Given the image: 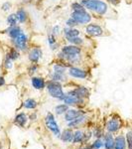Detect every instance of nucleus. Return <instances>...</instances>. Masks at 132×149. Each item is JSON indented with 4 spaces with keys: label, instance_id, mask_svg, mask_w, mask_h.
Listing matches in <instances>:
<instances>
[{
    "label": "nucleus",
    "instance_id": "obj_7",
    "mask_svg": "<svg viewBox=\"0 0 132 149\" xmlns=\"http://www.w3.org/2000/svg\"><path fill=\"white\" fill-rule=\"evenodd\" d=\"M11 43H12V46L15 47L20 52L29 51V38L24 31L16 39L11 40Z\"/></svg>",
    "mask_w": 132,
    "mask_h": 149
},
{
    "label": "nucleus",
    "instance_id": "obj_34",
    "mask_svg": "<svg viewBox=\"0 0 132 149\" xmlns=\"http://www.w3.org/2000/svg\"><path fill=\"white\" fill-rule=\"evenodd\" d=\"M13 63L14 62L9 58L8 56L5 55V58H4V61H3V67L5 70H10L13 68Z\"/></svg>",
    "mask_w": 132,
    "mask_h": 149
},
{
    "label": "nucleus",
    "instance_id": "obj_21",
    "mask_svg": "<svg viewBox=\"0 0 132 149\" xmlns=\"http://www.w3.org/2000/svg\"><path fill=\"white\" fill-rule=\"evenodd\" d=\"M86 119H88V117H86V114H83L81 115V116L78 117V118L74 119V120L68 122V126L69 128H75V129H78L79 127L83 125V123L86 121Z\"/></svg>",
    "mask_w": 132,
    "mask_h": 149
},
{
    "label": "nucleus",
    "instance_id": "obj_13",
    "mask_svg": "<svg viewBox=\"0 0 132 149\" xmlns=\"http://www.w3.org/2000/svg\"><path fill=\"white\" fill-rule=\"evenodd\" d=\"M61 52L65 55H81L83 54V47L76 46L73 44L64 45L61 47Z\"/></svg>",
    "mask_w": 132,
    "mask_h": 149
},
{
    "label": "nucleus",
    "instance_id": "obj_45",
    "mask_svg": "<svg viewBox=\"0 0 132 149\" xmlns=\"http://www.w3.org/2000/svg\"><path fill=\"white\" fill-rule=\"evenodd\" d=\"M76 149H83V146H80L79 148H76Z\"/></svg>",
    "mask_w": 132,
    "mask_h": 149
},
{
    "label": "nucleus",
    "instance_id": "obj_11",
    "mask_svg": "<svg viewBox=\"0 0 132 149\" xmlns=\"http://www.w3.org/2000/svg\"><path fill=\"white\" fill-rule=\"evenodd\" d=\"M67 93L73 95H75V97H78L80 98H83V100H88L90 95V91L88 90V88H86L85 86H78L76 88L69 91Z\"/></svg>",
    "mask_w": 132,
    "mask_h": 149
},
{
    "label": "nucleus",
    "instance_id": "obj_25",
    "mask_svg": "<svg viewBox=\"0 0 132 149\" xmlns=\"http://www.w3.org/2000/svg\"><path fill=\"white\" fill-rule=\"evenodd\" d=\"M6 56H8L10 59L12 60L13 62H15V61H17V60L20 58V51L19 50L16 49L15 47H13V46H11L10 48H9V50L6 52Z\"/></svg>",
    "mask_w": 132,
    "mask_h": 149
},
{
    "label": "nucleus",
    "instance_id": "obj_17",
    "mask_svg": "<svg viewBox=\"0 0 132 149\" xmlns=\"http://www.w3.org/2000/svg\"><path fill=\"white\" fill-rule=\"evenodd\" d=\"M60 139L65 143H73L74 140V131L72 128H66L61 132Z\"/></svg>",
    "mask_w": 132,
    "mask_h": 149
},
{
    "label": "nucleus",
    "instance_id": "obj_6",
    "mask_svg": "<svg viewBox=\"0 0 132 149\" xmlns=\"http://www.w3.org/2000/svg\"><path fill=\"white\" fill-rule=\"evenodd\" d=\"M60 102H63L69 107H76L78 109H83L85 107V100L75 97L69 93H65V95L60 100Z\"/></svg>",
    "mask_w": 132,
    "mask_h": 149
},
{
    "label": "nucleus",
    "instance_id": "obj_20",
    "mask_svg": "<svg viewBox=\"0 0 132 149\" xmlns=\"http://www.w3.org/2000/svg\"><path fill=\"white\" fill-rule=\"evenodd\" d=\"M15 14H16V16H17L18 22L20 24H25L28 21L29 15H28L27 11H26V9L23 8V7H19L17 10H16Z\"/></svg>",
    "mask_w": 132,
    "mask_h": 149
},
{
    "label": "nucleus",
    "instance_id": "obj_32",
    "mask_svg": "<svg viewBox=\"0 0 132 149\" xmlns=\"http://www.w3.org/2000/svg\"><path fill=\"white\" fill-rule=\"evenodd\" d=\"M92 149H101L104 146V142L102 138H95L94 141L92 143Z\"/></svg>",
    "mask_w": 132,
    "mask_h": 149
},
{
    "label": "nucleus",
    "instance_id": "obj_28",
    "mask_svg": "<svg viewBox=\"0 0 132 149\" xmlns=\"http://www.w3.org/2000/svg\"><path fill=\"white\" fill-rule=\"evenodd\" d=\"M68 41L69 44H73V45H76V46H80V47H83L85 43V40L83 38H81V36H78V37H75V38H71V39L67 40Z\"/></svg>",
    "mask_w": 132,
    "mask_h": 149
},
{
    "label": "nucleus",
    "instance_id": "obj_2",
    "mask_svg": "<svg viewBox=\"0 0 132 149\" xmlns=\"http://www.w3.org/2000/svg\"><path fill=\"white\" fill-rule=\"evenodd\" d=\"M46 88L50 97L53 98H56L58 100H60L65 95L64 86L60 81H52V80L47 81Z\"/></svg>",
    "mask_w": 132,
    "mask_h": 149
},
{
    "label": "nucleus",
    "instance_id": "obj_33",
    "mask_svg": "<svg viewBox=\"0 0 132 149\" xmlns=\"http://www.w3.org/2000/svg\"><path fill=\"white\" fill-rule=\"evenodd\" d=\"M71 9L72 11H81V10H85V7L83 6V4L80 1H74L71 4Z\"/></svg>",
    "mask_w": 132,
    "mask_h": 149
},
{
    "label": "nucleus",
    "instance_id": "obj_5",
    "mask_svg": "<svg viewBox=\"0 0 132 149\" xmlns=\"http://www.w3.org/2000/svg\"><path fill=\"white\" fill-rule=\"evenodd\" d=\"M69 16L75 19L79 23V25H86V24L92 22V15L86 9L81 11H72Z\"/></svg>",
    "mask_w": 132,
    "mask_h": 149
},
{
    "label": "nucleus",
    "instance_id": "obj_38",
    "mask_svg": "<svg viewBox=\"0 0 132 149\" xmlns=\"http://www.w3.org/2000/svg\"><path fill=\"white\" fill-rule=\"evenodd\" d=\"M92 137H93L92 130L85 131V137H83V143H81V145H83V144H86V143L90 142V138H92Z\"/></svg>",
    "mask_w": 132,
    "mask_h": 149
},
{
    "label": "nucleus",
    "instance_id": "obj_14",
    "mask_svg": "<svg viewBox=\"0 0 132 149\" xmlns=\"http://www.w3.org/2000/svg\"><path fill=\"white\" fill-rule=\"evenodd\" d=\"M31 85L36 91H43L46 88V84L47 81L45 80V78L40 76H33L30 79Z\"/></svg>",
    "mask_w": 132,
    "mask_h": 149
},
{
    "label": "nucleus",
    "instance_id": "obj_40",
    "mask_svg": "<svg viewBox=\"0 0 132 149\" xmlns=\"http://www.w3.org/2000/svg\"><path fill=\"white\" fill-rule=\"evenodd\" d=\"M11 8H12V4H11L10 1L4 2V3L1 5V10L3 12H8Z\"/></svg>",
    "mask_w": 132,
    "mask_h": 149
},
{
    "label": "nucleus",
    "instance_id": "obj_15",
    "mask_svg": "<svg viewBox=\"0 0 132 149\" xmlns=\"http://www.w3.org/2000/svg\"><path fill=\"white\" fill-rule=\"evenodd\" d=\"M4 32L10 38V40H14L23 32V29L19 25H16V26H12V27H8Z\"/></svg>",
    "mask_w": 132,
    "mask_h": 149
},
{
    "label": "nucleus",
    "instance_id": "obj_8",
    "mask_svg": "<svg viewBox=\"0 0 132 149\" xmlns=\"http://www.w3.org/2000/svg\"><path fill=\"white\" fill-rule=\"evenodd\" d=\"M122 126V121L120 117L117 114H113L112 116L109 117V119H107L106 123H105V128H106L107 132L110 133H115L121 128Z\"/></svg>",
    "mask_w": 132,
    "mask_h": 149
},
{
    "label": "nucleus",
    "instance_id": "obj_10",
    "mask_svg": "<svg viewBox=\"0 0 132 149\" xmlns=\"http://www.w3.org/2000/svg\"><path fill=\"white\" fill-rule=\"evenodd\" d=\"M43 56H44V53L40 47H33L28 51V60L32 64H39Z\"/></svg>",
    "mask_w": 132,
    "mask_h": 149
},
{
    "label": "nucleus",
    "instance_id": "obj_42",
    "mask_svg": "<svg viewBox=\"0 0 132 149\" xmlns=\"http://www.w3.org/2000/svg\"><path fill=\"white\" fill-rule=\"evenodd\" d=\"M5 85H6L5 78H4L3 76H0V88H2V86H4Z\"/></svg>",
    "mask_w": 132,
    "mask_h": 149
},
{
    "label": "nucleus",
    "instance_id": "obj_31",
    "mask_svg": "<svg viewBox=\"0 0 132 149\" xmlns=\"http://www.w3.org/2000/svg\"><path fill=\"white\" fill-rule=\"evenodd\" d=\"M92 131V136L94 138H102L104 135V130H102L101 127L95 126V127H93V129Z\"/></svg>",
    "mask_w": 132,
    "mask_h": 149
},
{
    "label": "nucleus",
    "instance_id": "obj_29",
    "mask_svg": "<svg viewBox=\"0 0 132 149\" xmlns=\"http://www.w3.org/2000/svg\"><path fill=\"white\" fill-rule=\"evenodd\" d=\"M6 23L8 24L9 27H12V26H16L18 25V19H17V16H16L15 13H11L7 16L6 18Z\"/></svg>",
    "mask_w": 132,
    "mask_h": 149
},
{
    "label": "nucleus",
    "instance_id": "obj_16",
    "mask_svg": "<svg viewBox=\"0 0 132 149\" xmlns=\"http://www.w3.org/2000/svg\"><path fill=\"white\" fill-rule=\"evenodd\" d=\"M64 35V38L66 40H69L71 38H75L78 36H81V31L76 28H69V27H65L62 31Z\"/></svg>",
    "mask_w": 132,
    "mask_h": 149
},
{
    "label": "nucleus",
    "instance_id": "obj_41",
    "mask_svg": "<svg viewBox=\"0 0 132 149\" xmlns=\"http://www.w3.org/2000/svg\"><path fill=\"white\" fill-rule=\"evenodd\" d=\"M29 120L30 121H36L38 119V114L37 112L34 111V112H31L30 114H29Z\"/></svg>",
    "mask_w": 132,
    "mask_h": 149
},
{
    "label": "nucleus",
    "instance_id": "obj_23",
    "mask_svg": "<svg viewBox=\"0 0 132 149\" xmlns=\"http://www.w3.org/2000/svg\"><path fill=\"white\" fill-rule=\"evenodd\" d=\"M49 77H50V80L60 81V83H62V84L68 81V76H67V74H59V73L52 72Z\"/></svg>",
    "mask_w": 132,
    "mask_h": 149
},
{
    "label": "nucleus",
    "instance_id": "obj_43",
    "mask_svg": "<svg viewBox=\"0 0 132 149\" xmlns=\"http://www.w3.org/2000/svg\"><path fill=\"white\" fill-rule=\"evenodd\" d=\"M106 1L108 2V3L112 4V5H114V6H117L119 3V0H106Z\"/></svg>",
    "mask_w": 132,
    "mask_h": 149
},
{
    "label": "nucleus",
    "instance_id": "obj_26",
    "mask_svg": "<svg viewBox=\"0 0 132 149\" xmlns=\"http://www.w3.org/2000/svg\"><path fill=\"white\" fill-rule=\"evenodd\" d=\"M83 137H85V131L81 129H76V131H74V144H81L83 143Z\"/></svg>",
    "mask_w": 132,
    "mask_h": 149
},
{
    "label": "nucleus",
    "instance_id": "obj_35",
    "mask_svg": "<svg viewBox=\"0 0 132 149\" xmlns=\"http://www.w3.org/2000/svg\"><path fill=\"white\" fill-rule=\"evenodd\" d=\"M47 42H48V44H49V47L53 46V45H56L58 43L57 37L54 34H52V33L50 32L49 34H48V36H47Z\"/></svg>",
    "mask_w": 132,
    "mask_h": 149
},
{
    "label": "nucleus",
    "instance_id": "obj_9",
    "mask_svg": "<svg viewBox=\"0 0 132 149\" xmlns=\"http://www.w3.org/2000/svg\"><path fill=\"white\" fill-rule=\"evenodd\" d=\"M68 76L76 80H85L88 78V72L79 66H71L68 69Z\"/></svg>",
    "mask_w": 132,
    "mask_h": 149
},
{
    "label": "nucleus",
    "instance_id": "obj_19",
    "mask_svg": "<svg viewBox=\"0 0 132 149\" xmlns=\"http://www.w3.org/2000/svg\"><path fill=\"white\" fill-rule=\"evenodd\" d=\"M104 149H114V143H115V138L113 137L112 133L110 132H106L104 133Z\"/></svg>",
    "mask_w": 132,
    "mask_h": 149
},
{
    "label": "nucleus",
    "instance_id": "obj_12",
    "mask_svg": "<svg viewBox=\"0 0 132 149\" xmlns=\"http://www.w3.org/2000/svg\"><path fill=\"white\" fill-rule=\"evenodd\" d=\"M83 114H86V112L81 109H69L68 111L64 114V118L67 122H69Z\"/></svg>",
    "mask_w": 132,
    "mask_h": 149
},
{
    "label": "nucleus",
    "instance_id": "obj_24",
    "mask_svg": "<svg viewBox=\"0 0 132 149\" xmlns=\"http://www.w3.org/2000/svg\"><path fill=\"white\" fill-rule=\"evenodd\" d=\"M126 139L124 135H118L115 137L114 149H126Z\"/></svg>",
    "mask_w": 132,
    "mask_h": 149
},
{
    "label": "nucleus",
    "instance_id": "obj_37",
    "mask_svg": "<svg viewBox=\"0 0 132 149\" xmlns=\"http://www.w3.org/2000/svg\"><path fill=\"white\" fill-rule=\"evenodd\" d=\"M125 139H126L127 148H128V149H132V130L127 131Z\"/></svg>",
    "mask_w": 132,
    "mask_h": 149
},
{
    "label": "nucleus",
    "instance_id": "obj_30",
    "mask_svg": "<svg viewBox=\"0 0 132 149\" xmlns=\"http://www.w3.org/2000/svg\"><path fill=\"white\" fill-rule=\"evenodd\" d=\"M39 68H40L39 64H32V63H31V65L28 67V69H27V73H28V74H29L30 77H33V76H34V74L38 72V70H39Z\"/></svg>",
    "mask_w": 132,
    "mask_h": 149
},
{
    "label": "nucleus",
    "instance_id": "obj_44",
    "mask_svg": "<svg viewBox=\"0 0 132 149\" xmlns=\"http://www.w3.org/2000/svg\"><path fill=\"white\" fill-rule=\"evenodd\" d=\"M0 149H2V143L0 142Z\"/></svg>",
    "mask_w": 132,
    "mask_h": 149
},
{
    "label": "nucleus",
    "instance_id": "obj_39",
    "mask_svg": "<svg viewBox=\"0 0 132 149\" xmlns=\"http://www.w3.org/2000/svg\"><path fill=\"white\" fill-rule=\"evenodd\" d=\"M51 33L52 34H54L55 36H59L60 34L62 33V28H61V26L60 25H55V26H53L52 27V30H51Z\"/></svg>",
    "mask_w": 132,
    "mask_h": 149
},
{
    "label": "nucleus",
    "instance_id": "obj_4",
    "mask_svg": "<svg viewBox=\"0 0 132 149\" xmlns=\"http://www.w3.org/2000/svg\"><path fill=\"white\" fill-rule=\"evenodd\" d=\"M45 125L50 131L54 134L57 137H60L61 135V129H60V126L58 124V122L55 118V115L52 113V112H47L46 117H45Z\"/></svg>",
    "mask_w": 132,
    "mask_h": 149
},
{
    "label": "nucleus",
    "instance_id": "obj_36",
    "mask_svg": "<svg viewBox=\"0 0 132 149\" xmlns=\"http://www.w3.org/2000/svg\"><path fill=\"white\" fill-rule=\"evenodd\" d=\"M66 27H69V28H76V26H79V23L76 22L74 18H72L71 16L66 20Z\"/></svg>",
    "mask_w": 132,
    "mask_h": 149
},
{
    "label": "nucleus",
    "instance_id": "obj_3",
    "mask_svg": "<svg viewBox=\"0 0 132 149\" xmlns=\"http://www.w3.org/2000/svg\"><path fill=\"white\" fill-rule=\"evenodd\" d=\"M85 33L90 38H97L104 36L105 30L100 24L90 22L85 26Z\"/></svg>",
    "mask_w": 132,
    "mask_h": 149
},
{
    "label": "nucleus",
    "instance_id": "obj_1",
    "mask_svg": "<svg viewBox=\"0 0 132 149\" xmlns=\"http://www.w3.org/2000/svg\"><path fill=\"white\" fill-rule=\"evenodd\" d=\"M80 2L88 11L92 12L100 17L107 15L109 12L108 4L104 0H80Z\"/></svg>",
    "mask_w": 132,
    "mask_h": 149
},
{
    "label": "nucleus",
    "instance_id": "obj_27",
    "mask_svg": "<svg viewBox=\"0 0 132 149\" xmlns=\"http://www.w3.org/2000/svg\"><path fill=\"white\" fill-rule=\"evenodd\" d=\"M69 107L68 104H66V103H59V104H57L56 107H55L54 109V111H55V114L57 115H63L66 113L67 111L69 110Z\"/></svg>",
    "mask_w": 132,
    "mask_h": 149
},
{
    "label": "nucleus",
    "instance_id": "obj_22",
    "mask_svg": "<svg viewBox=\"0 0 132 149\" xmlns=\"http://www.w3.org/2000/svg\"><path fill=\"white\" fill-rule=\"evenodd\" d=\"M37 107H38V102L33 97L26 98L22 103V107H24V109H26L33 110V109H37Z\"/></svg>",
    "mask_w": 132,
    "mask_h": 149
},
{
    "label": "nucleus",
    "instance_id": "obj_18",
    "mask_svg": "<svg viewBox=\"0 0 132 149\" xmlns=\"http://www.w3.org/2000/svg\"><path fill=\"white\" fill-rule=\"evenodd\" d=\"M29 120V117L25 112H19L14 117V123L19 127H25Z\"/></svg>",
    "mask_w": 132,
    "mask_h": 149
}]
</instances>
